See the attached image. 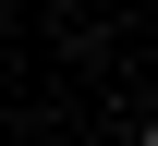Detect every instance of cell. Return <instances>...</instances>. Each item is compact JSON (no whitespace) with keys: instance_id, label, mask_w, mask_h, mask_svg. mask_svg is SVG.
Segmentation results:
<instances>
[{"instance_id":"1","label":"cell","mask_w":158,"mask_h":146,"mask_svg":"<svg viewBox=\"0 0 158 146\" xmlns=\"http://www.w3.org/2000/svg\"><path fill=\"white\" fill-rule=\"evenodd\" d=\"M134 146H158V122H134Z\"/></svg>"},{"instance_id":"2","label":"cell","mask_w":158,"mask_h":146,"mask_svg":"<svg viewBox=\"0 0 158 146\" xmlns=\"http://www.w3.org/2000/svg\"><path fill=\"white\" fill-rule=\"evenodd\" d=\"M49 12H85V0H49Z\"/></svg>"}]
</instances>
